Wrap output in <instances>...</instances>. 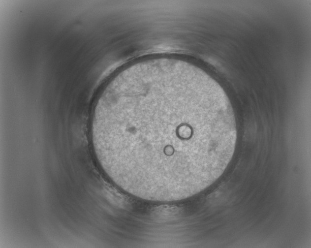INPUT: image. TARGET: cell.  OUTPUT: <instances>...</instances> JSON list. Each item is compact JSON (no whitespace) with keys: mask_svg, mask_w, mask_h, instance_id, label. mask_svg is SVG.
Segmentation results:
<instances>
[{"mask_svg":"<svg viewBox=\"0 0 311 248\" xmlns=\"http://www.w3.org/2000/svg\"><path fill=\"white\" fill-rule=\"evenodd\" d=\"M97 159L121 189L173 201L208 187L234 152L236 123L221 86L200 68L148 60L117 73L92 115Z\"/></svg>","mask_w":311,"mask_h":248,"instance_id":"obj_1","label":"cell"}]
</instances>
